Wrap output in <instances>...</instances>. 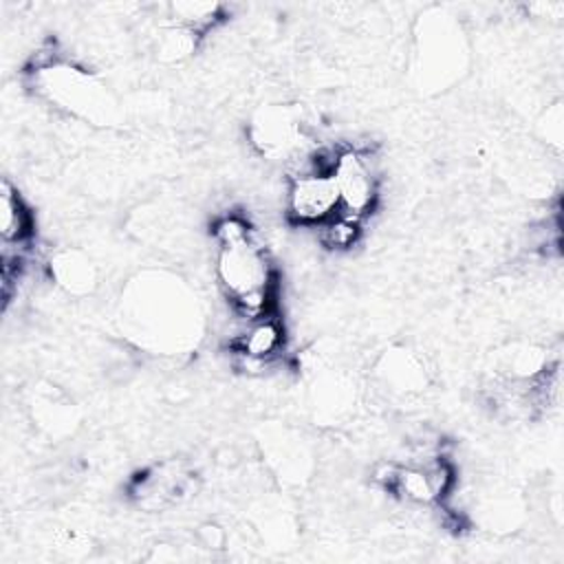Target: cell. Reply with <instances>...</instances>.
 Instances as JSON below:
<instances>
[{
	"instance_id": "obj_6",
	"label": "cell",
	"mask_w": 564,
	"mask_h": 564,
	"mask_svg": "<svg viewBox=\"0 0 564 564\" xmlns=\"http://www.w3.org/2000/svg\"><path fill=\"white\" fill-rule=\"evenodd\" d=\"M330 174L339 194V209L366 220L381 196V172L375 154L355 145L339 148Z\"/></svg>"
},
{
	"instance_id": "obj_7",
	"label": "cell",
	"mask_w": 564,
	"mask_h": 564,
	"mask_svg": "<svg viewBox=\"0 0 564 564\" xmlns=\"http://www.w3.org/2000/svg\"><path fill=\"white\" fill-rule=\"evenodd\" d=\"M198 489V478L181 458H165L139 471L130 485L128 496L141 511H165Z\"/></svg>"
},
{
	"instance_id": "obj_8",
	"label": "cell",
	"mask_w": 564,
	"mask_h": 564,
	"mask_svg": "<svg viewBox=\"0 0 564 564\" xmlns=\"http://www.w3.org/2000/svg\"><path fill=\"white\" fill-rule=\"evenodd\" d=\"M339 212V194L333 174L326 170H304L286 176L284 214L302 229H315Z\"/></svg>"
},
{
	"instance_id": "obj_1",
	"label": "cell",
	"mask_w": 564,
	"mask_h": 564,
	"mask_svg": "<svg viewBox=\"0 0 564 564\" xmlns=\"http://www.w3.org/2000/svg\"><path fill=\"white\" fill-rule=\"evenodd\" d=\"M119 326L132 344L148 352L181 355L200 339L203 313L183 278L165 269H150L123 286Z\"/></svg>"
},
{
	"instance_id": "obj_20",
	"label": "cell",
	"mask_w": 564,
	"mask_h": 564,
	"mask_svg": "<svg viewBox=\"0 0 564 564\" xmlns=\"http://www.w3.org/2000/svg\"><path fill=\"white\" fill-rule=\"evenodd\" d=\"M196 540L203 549H209V551H220L227 546V531L216 524V522H203L196 531Z\"/></svg>"
},
{
	"instance_id": "obj_11",
	"label": "cell",
	"mask_w": 564,
	"mask_h": 564,
	"mask_svg": "<svg viewBox=\"0 0 564 564\" xmlns=\"http://www.w3.org/2000/svg\"><path fill=\"white\" fill-rule=\"evenodd\" d=\"M357 403V388L350 375L335 368H322L313 375L308 386V405L315 421L324 425L341 423L352 414Z\"/></svg>"
},
{
	"instance_id": "obj_14",
	"label": "cell",
	"mask_w": 564,
	"mask_h": 564,
	"mask_svg": "<svg viewBox=\"0 0 564 564\" xmlns=\"http://www.w3.org/2000/svg\"><path fill=\"white\" fill-rule=\"evenodd\" d=\"M31 412H33V421L48 434H68L77 419H75V410L73 403L57 390L53 388H37L31 401Z\"/></svg>"
},
{
	"instance_id": "obj_17",
	"label": "cell",
	"mask_w": 564,
	"mask_h": 564,
	"mask_svg": "<svg viewBox=\"0 0 564 564\" xmlns=\"http://www.w3.org/2000/svg\"><path fill=\"white\" fill-rule=\"evenodd\" d=\"M203 37H198L194 31L174 24V22H163L159 24L156 35L152 37V46L156 53V59L163 64H181L187 57H192L198 48Z\"/></svg>"
},
{
	"instance_id": "obj_12",
	"label": "cell",
	"mask_w": 564,
	"mask_h": 564,
	"mask_svg": "<svg viewBox=\"0 0 564 564\" xmlns=\"http://www.w3.org/2000/svg\"><path fill=\"white\" fill-rule=\"evenodd\" d=\"M35 236V216L20 189L4 176L0 185V242L2 251H26Z\"/></svg>"
},
{
	"instance_id": "obj_19",
	"label": "cell",
	"mask_w": 564,
	"mask_h": 564,
	"mask_svg": "<svg viewBox=\"0 0 564 564\" xmlns=\"http://www.w3.org/2000/svg\"><path fill=\"white\" fill-rule=\"evenodd\" d=\"M562 101H553L551 106H546L544 117L540 119V132L542 139L546 143V150H551L553 154L562 152Z\"/></svg>"
},
{
	"instance_id": "obj_5",
	"label": "cell",
	"mask_w": 564,
	"mask_h": 564,
	"mask_svg": "<svg viewBox=\"0 0 564 564\" xmlns=\"http://www.w3.org/2000/svg\"><path fill=\"white\" fill-rule=\"evenodd\" d=\"M247 137L260 156L282 161L289 165V170L300 165L317 145L306 137L300 108L280 101L262 104L253 110L247 126Z\"/></svg>"
},
{
	"instance_id": "obj_3",
	"label": "cell",
	"mask_w": 564,
	"mask_h": 564,
	"mask_svg": "<svg viewBox=\"0 0 564 564\" xmlns=\"http://www.w3.org/2000/svg\"><path fill=\"white\" fill-rule=\"evenodd\" d=\"M26 73L35 95L53 108L93 126H112L119 119L112 93L90 70L57 57L55 62Z\"/></svg>"
},
{
	"instance_id": "obj_13",
	"label": "cell",
	"mask_w": 564,
	"mask_h": 564,
	"mask_svg": "<svg viewBox=\"0 0 564 564\" xmlns=\"http://www.w3.org/2000/svg\"><path fill=\"white\" fill-rule=\"evenodd\" d=\"M51 280L68 295L84 297L99 286V269L88 253L75 247L57 249L48 260Z\"/></svg>"
},
{
	"instance_id": "obj_16",
	"label": "cell",
	"mask_w": 564,
	"mask_h": 564,
	"mask_svg": "<svg viewBox=\"0 0 564 564\" xmlns=\"http://www.w3.org/2000/svg\"><path fill=\"white\" fill-rule=\"evenodd\" d=\"M225 20V7L220 2L203 0H176L167 4V22L181 24L194 31L198 37L212 33Z\"/></svg>"
},
{
	"instance_id": "obj_4",
	"label": "cell",
	"mask_w": 564,
	"mask_h": 564,
	"mask_svg": "<svg viewBox=\"0 0 564 564\" xmlns=\"http://www.w3.org/2000/svg\"><path fill=\"white\" fill-rule=\"evenodd\" d=\"M467 46L458 22L443 13H425L414 35V70L419 86L438 93L449 88L465 73Z\"/></svg>"
},
{
	"instance_id": "obj_18",
	"label": "cell",
	"mask_w": 564,
	"mask_h": 564,
	"mask_svg": "<svg viewBox=\"0 0 564 564\" xmlns=\"http://www.w3.org/2000/svg\"><path fill=\"white\" fill-rule=\"evenodd\" d=\"M315 231H317V242L324 249L335 253H346L359 245L364 236V220L339 209L328 220L317 225Z\"/></svg>"
},
{
	"instance_id": "obj_10",
	"label": "cell",
	"mask_w": 564,
	"mask_h": 564,
	"mask_svg": "<svg viewBox=\"0 0 564 564\" xmlns=\"http://www.w3.org/2000/svg\"><path fill=\"white\" fill-rule=\"evenodd\" d=\"M242 322V328L231 339V350L240 370L247 375H258L269 368L282 352L284 326L278 313H267Z\"/></svg>"
},
{
	"instance_id": "obj_2",
	"label": "cell",
	"mask_w": 564,
	"mask_h": 564,
	"mask_svg": "<svg viewBox=\"0 0 564 564\" xmlns=\"http://www.w3.org/2000/svg\"><path fill=\"white\" fill-rule=\"evenodd\" d=\"M214 275L234 313L253 319L275 313L278 269L258 227L240 212H225L212 223Z\"/></svg>"
},
{
	"instance_id": "obj_15",
	"label": "cell",
	"mask_w": 564,
	"mask_h": 564,
	"mask_svg": "<svg viewBox=\"0 0 564 564\" xmlns=\"http://www.w3.org/2000/svg\"><path fill=\"white\" fill-rule=\"evenodd\" d=\"M269 460L275 467L278 476L289 482H302L308 476L311 454L297 436L282 432V436L271 438L269 443Z\"/></svg>"
},
{
	"instance_id": "obj_9",
	"label": "cell",
	"mask_w": 564,
	"mask_h": 564,
	"mask_svg": "<svg viewBox=\"0 0 564 564\" xmlns=\"http://www.w3.org/2000/svg\"><path fill=\"white\" fill-rule=\"evenodd\" d=\"M372 379L381 392L405 401L423 394L430 386V372L423 355L408 346L386 348L372 366Z\"/></svg>"
}]
</instances>
